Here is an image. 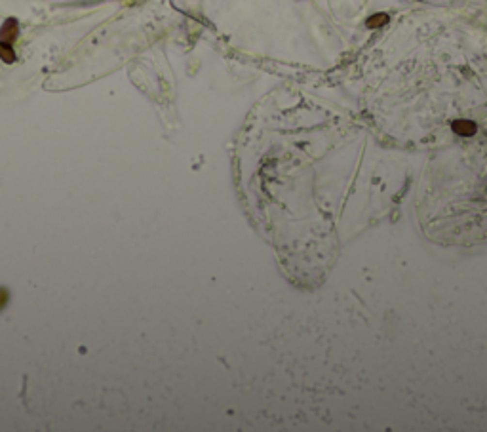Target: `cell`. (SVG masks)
<instances>
[{
  "label": "cell",
  "instance_id": "cell-4",
  "mask_svg": "<svg viewBox=\"0 0 487 432\" xmlns=\"http://www.w3.org/2000/svg\"><path fill=\"white\" fill-rule=\"evenodd\" d=\"M388 21V16L386 14H375L367 19V27L369 29H377V27H383Z\"/></svg>",
  "mask_w": 487,
  "mask_h": 432
},
{
  "label": "cell",
  "instance_id": "cell-5",
  "mask_svg": "<svg viewBox=\"0 0 487 432\" xmlns=\"http://www.w3.org/2000/svg\"><path fill=\"white\" fill-rule=\"evenodd\" d=\"M8 299H10V291H8L6 288H0V310L6 306Z\"/></svg>",
  "mask_w": 487,
  "mask_h": 432
},
{
  "label": "cell",
  "instance_id": "cell-2",
  "mask_svg": "<svg viewBox=\"0 0 487 432\" xmlns=\"http://www.w3.org/2000/svg\"><path fill=\"white\" fill-rule=\"evenodd\" d=\"M453 131L459 133V135L468 137V135H474V133H476V124H474L472 120H455V122H453Z\"/></svg>",
  "mask_w": 487,
  "mask_h": 432
},
{
  "label": "cell",
  "instance_id": "cell-3",
  "mask_svg": "<svg viewBox=\"0 0 487 432\" xmlns=\"http://www.w3.org/2000/svg\"><path fill=\"white\" fill-rule=\"evenodd\" d=\"M0 57H2V61H6V63H14V61H16V51L12 48V44L0 42Z\"/></svg>",
  "mask_w": 487,
  "mask_h": 432
},
{
  "label": "cell",
  "instance_id": "cell-1",
  "mask_svg": "<svg viewBox=\"0 0 487 432\" xmlns=\"http://www.w3.org/2000/svg\"><path fill=\"white\" fill-rule=\"evenodd\" d=\"M16 38H17V21L14 17H10L4 21V25L0 29V42L12 44Z\"/></svg>",
  "mask_w": 487,
  "mask_h": 432
}]
</instances>
